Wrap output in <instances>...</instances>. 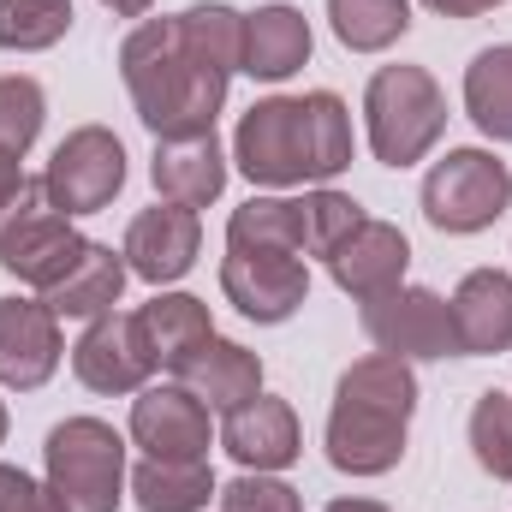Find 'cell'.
<instances>
[{
    "mask_svg": "<svg viewBox=\"0 0 512 512\" xmlns=\"http://www.w3.org/2000/svg\"><path fill=\"white\" fill-rule=\"evenodd\" d=\"M447 304H453V328H459V358H501L512 346V274L507 268H471Z\"/></svg>",
    "mask_w": 512,
    "mask_h": 512,
    "instance_id": "ac0fdd59",
    "label": "cell"
},
{
    "mask_svg": "<svg viewBox=\"0 0 512 512\" xmlns=\"http://www.w3.org/2000/svg\"><path fill=\"white\" fill-rule=\"evenodd\" d=\"M512 209V167L489 149H447L423 173V221L435 233H483Z\"/></svg>",
    "mask_w": 512,
    "mask_h": 512,
    "instance_id": "8992f818",
    "label": "cell"
},
{
    "mask_svg": "<svg viewBox=\"0 0 512 512\" xmlns=\"http://www.w3.org/2000/svg\"><path fill=\"white\" fill-rule=\"evenodd\" d=\"M126 268L149 286H173L191 274V262L203 251V221L197 209H179V203H155L143 209L137 221L126 227Z\"/></svg>",
    "mask_w": 512,
    "mask_h": 512,
    "instance_id": "4fadbf2b",
    "label": "cell"
},
{
    "mask_svg": "<svg viewBox=\"0 0 512 512\" xmlns=\"http://www.w3.org/2000/svg\"><path fill=\"white\" fill-rule=\"evenodd\" d=\"M298 221H304V256H328L358 221H364V209H358L346 191L316 185V191L298 197Z\"/></svg>",
    "mask_w": 512,
    "mask_h": 512,
    "instance_id": "f1b7e54d",
    "label": "cell"
},
{
    "mask_svg": "<svg viewBox=\"0 0 512 512\" xmlns=\"http://www.w3.org/2000/svg\"><path fill=\"white\" fill-rule=\"evenodd\" d=\"M233 161L251 185L286 191V185H322L316 173V137H310V102L304 96H268L251 102L233 131Z\"/></svg>",
    "mask_w": 512,
    "mask_h": 512,
    "instance_id": "5b68a950",
    "label": "cell"
},
{
    "mask_svg": "<svg viewBox=\"0 0 512 512\" xmlns=\"http://www.w3.org/2000/svg\"><path fill=\"white\" fill-rule=\"evenodd\" d=\"M465 114L477 120L483 137L512 143V42L483 48L465 66Z\"/></svg>",
    "mask_w": 512,
    "mask_h": 512,
    "instance_id": "cb8c5ba5",
    "label": "cell"
},
{
    "mask_svg": "<svg viewBox=\"0 0 512 512\" xmlns=\"http://www.w3.org/2000/svg\"><path fill=\"white\" fill-rule=\"evenodd\" d=\"M126 489L143 512H203L221 495L209 459H143L126 477Z\"/></svg>",
    "mask_w": 512,
    "mask_h": 512,
    "instance_id": "603a6c76",
    "label": "cell"
},
{
    "mask_svg": "<svg viewBox=\"0 0 512 512\" xmlns=\"http://www.w3.org/2000/svg\"><path fill=\"white\" fill-rule=\"evenodd\" d=\"M84 233L72 227V215H60L42 191V179H24V191L0 209V268L18 274L24 286L48 292L66 280V268L84 256Z\"/></svg>",
    "mask_w": 512,
    "mask_h": 512,
    "instance_id": "52a82bcc",
    "label": "cell"
},
{
    "mask_svg": "<svg viewBox=\"0 0 512 512\" xmlns=\"http://www.w3.org/2000/svg\"><path fill=\"white\" fill-rule=\"evenodd\" d=\"M364 131L382 167H417L441 131H447V96L429 66H382L364 90Z\"/></svg>",
    "mask_w": 512,
    "mask_h": 512,
    "instance_id": "277c9868",
    "label": "cell"
},
{
    "mask_svg": "<svg viewBox=\"0 0 512 512\" xmlns=\"http://www.w3.org/2000/svg\"><path fill=\"white\" fill-rule=\"evenodd\" d=\"M227 251L304 256V221H298V197H251L245 209H233V221H227Z\"/></svg>",
    "mask_w": 512,
    "mask_h": 512,
    "instance_id": "d4e9b609",
    "label": "cell"
},
{
    "mask_svg": "<svg viewBox=\"0 0 512 512\" xmlns=\"http://www.w3.org/2000/svg\"><path fill=\"white\" fill-rule=\"evenodd\" d=\"M48 495L60 512H120L126 501V435L102 417H66L42 447Z\"/></svg>",
    "mask_w": 512,
    "mask_h": 512,
    "instance_id": "3957f363",
    "label": "cell"
},
{
    "mask_svg": "<svg viewBox=\"0 0 512 512\" xmlns=\"http://www.w3.org/2000/svg\"><path fill=\"white\" fill-rule=\"evenodd\" d=\"M131 441L143 459H209V405L185 387H143L131 399Z\"/></svg>",
    "mask_w": 512,
    "mask_h": 512,
    "instance_id": "5bb4252c",
    "label": "cell"
},
{
    "mask_svg": "<svg viewBox=\"0 0 512 512\" xmlns=\"http://www.w3.org/2000/svg\"><path fill=\"white\" fill-rule=\"evenodd\" d=\"M221 292L239 316L274 328V322H292L304 310L310 268H304V256H280V251H227L221 256Z\"/></svg>",
    "mask_w": 512,
    "mask_h": 512,
    "instance_id": "30bf717a",
    "label": "cell"
},
{
    "mask_svg": "<svg viewBox=\"0 0 512 512\" xmlns=\"http://www.w3.org/2000/svg\"><path fill=\"white\" fill-rule=\"evenodd\" d=\"M328 512H387V507L370 501V495H346V501H328Z\"/></svg>",
    "mask_w": 512,
    "mask_h": 512,
    "instance_id": "d590c367",
    "label": "cell"
},
{
    "mask_svg": "<svg viewBox=\"0 0 512 512\" xmlns=\"http://www.w3.org/2000/svg\"><path fill=\"white\" fill-rule=\"evenodd\" d=\"M429 12H441V18H483V12H495V6H507V0H423Z\"/></svg>",
    "mask_w": 512,
    "mask_h": 512,
    "instance_id": "836d02e7",
    "label": "cell"
},
{
    "mask_svg": "<svg viewBox=\"0 0 512 512\" xmlns=\"http://www.w3.org/2000/svg\"><path fill=\"white\" fill-rule=\"evenodd\" d=\"M18 191H24V155H12V149L0 143V209H6Z\"/></svg>",
    "mask_w": 512,
    "mask_h": 512,
    "instance_id": "d6a6232c",
    "label": "cell"
},
{
    "mask_svg": "<svg viewBox=\"0 0 512 512\" xmlns=\"http://www.w3.org/2000/svg\"><path fill=\"white\" fill-rule=\"evenodd\" d=\"M328 24H334L340 48L387 54L411 30V0H328Z\"/></svg>",
    "mask_w": 512,
    "mask_h": 512,
    "instance_id": "484cf974",
    "label": "cell"
},
{
    "mask_svg": "<svg viewBox=\"0 0 512 512\" xmlns=\"http://www.w3.org/2000/svg\"><path fill=\"white\" fill-rule=\"evenodd\" d=\"M72 376L90 393H143L155 376V358L143 346V322L137 310H108L90 316V328L72 346Z\"/></svg>",
    "mask_w": 512,
    "mask_h": 512,
    "instance_id": "8fae6325",
    "label": "cell"
},
{
    "mask_svg": "<svg viewBox=\"0 0 512 512\" xmlns=\"http://www.w3.org/2000/svg\"><path fill=\"white\" fill-rule=\"evenodd\" d=\"M60 316L42 298H0V387L36 393L60 370Z\"/></svg>",
    "mask_w": 512,
    "mask_h": 512,
    "instance_id": "7c38bea8",
    "label": "cell"
},
{
    "mask_svg": "<svg viewBox=\"0 0 512 512\" xmlns=\"http://www.w3.org/2000/svg\"><path fill=\"white\" fill-rule=\"evenodd\" d=\"M179 387L191 393V399H203L209 411H239L245 399L262 393V358H256L251 346H239V340H209L185 370H179Z\"/></svg>",
    "mask_w": 512,
    "mask_h": 512,
    "instance_id": "44dd1931",
    "label": "cell"
},
{
    "mask_svg": "<svg viewBox=\"0 0 512 512\" xmlns=\"http://www.w3.org/2000/svg\"><path fill=\"white\" fill-rule=\"evenodd\" d=\"M471 453L495 483H512V393L489 387L471 405Z\"/></svg>",
    "mask_w": 512,
    "mask_h": 512,
    "instance_id": "83f0119b",
    "label": "cell"
},
{
    "mask_svg": "<svg viewBox=\"0 0 512 512\" xmlns=\"http://www.w3.org/2000/svg\"><path fill=\"white\" fill-rule=\"evenodd\" d=\"M239 66H245V12L227 0L149 18L120 48L131 108L155 137L215 131V114L227 108V84Z\"/></svg>",
    "mask_w": 512,
    "mask_h": 512,
    "instance_id": "6da1fadb",
    "label": "cell"
},
{
    "mask_svg": "<svg viewBox=\"0 0 512 512\" xmlns=\"http://www.w3.org/2000/svg\"><path fill=\"white\" fill-rule=\"evenodd\" d=\"M149 179L161 191V203L179 209H209L227 191V149L215 131H191V137H155V161Z\"/></svg>",
    "mask_w": 512,
    "mask_h": 512,
    "instance_id": "e0dca14e",
    "label": "cell"
},
{
    "mask_svg": "<svg viewBox=\"0 0 512 512\" xmlns=\"http://www.w3.org/2000/svg\"><path fill=\"white\" fill-rule=\"evenodd\" d=\"M126 185V143L108 126H78L42 167V191L60 215H102Z\"/></svg>",
    "mask_w": 512,
    "mask_h": 512,
    "instance_id": "ba28073f",
    "label": "cell"
},
{
    "mask_svg": "<svg viewBox=\"0 0 512 512\" xmlns=\"http://www.w3.org/2000/svg\"><path fill=\"white\" fill-rule=\"evenodd\" d=\"M0 441H6V405H0Z\"/></svg>",
    "mask_w": 512,
    "mask_h": 512,
    "instance_id": "8d00e7d4",
    "label": "cell"
},
{
    "mask_svg": "<svg viewBox=\"0 0 512 512\" xmlns=\"http://www.w3.org/2000/svg\"><path fill=\"white\" fill-rule=\"evenodd\" d=\"M364 334L376 340L387 358H459V328H453V304L429 286H393L382 298L364 304Z\"/></svg>",
    "mask_w": 512,
    "mask_h": 512,
    "instance_id": "9c48e42d",
    "label": "cell"
},
{
    "mask_svg": "<svg viewBox=\"0 0 512 512\" xmlns=\"http://www.w3.org/2000/svg\"><path fill=\"white\" fill-rule=\"evenodd\" d=\"M221 447L245 465V471H286L298 465L304 453V429H298V411L274 393H256L239 411L221 417Z\"/></svg>",
    "mask_w": 512,
    "mask_h": 512,
    "instance_id": "2e32d148",
    "label": "cell"
},
{
    "mask_svg": "<svg viewBox=\"0 0 512 512\" xmlns=\"http://www.w3.org/2000/svg\"><path fill=\"white\" fill-rule=\"evenodd\" d=\"M221 512H304L298 501V489L292 483H280L274 471H245V477H233V483H221Z\"/></svg>",
    "mask_w": 512,
    "mask_h": 512,
    "instance_id": "4dcf8cb0",
    "label": "cell"
},
{
    "mask_svg": "<svg viewBox=\"0 0 512 512\" xmlns=\"http://www.w3.org/2000/svg\"><path fill=\"white\" fill-rule=\"evenodd\" d=\"M42 120H48L42 84L24 78V72H6V78H0V143H6L12 155H24V149L42 137Z\"/></svg>",
    "mask_w": 512,
    "mask_h": 512,
    "instance_id": "f546056e",
    "label": "cell"
},
{
    "mask_svg": "<svg viewBox=\"0 0 512 512\" xmlns=\"http://www.w3.org/2000/svg\"><path fill=\"white\" fill-rule=\"evenodd\" d=\"M310 48H316V36H310V18L298 6H286V0L256 6V12H245V66L239 72L280 84L310 60Z\"/></svg>",
    "mask_w": 512,
    "mask_h": 512,
    "instance_id": "ffe728a7",
    "label": "cell"
},
{
    "mask_svg": "<svg viewBox=\"0 0 512 512\" xmlns=\"http://www.w3.org/2000/svg\"><path fill=\"white\" fill-rule=\"evenodd\" d=\"M322 262H328V274H334L340 292H352L358 304H370V298H382L393 286H405L411 245H405V233H399L393 221H370V215H364Z\"/></svg>",
    "mask_w": 512,
    "mask_h": 512,
    "instance_id": "9a60e30c",
    "label": "cell"
},
{
    "mask_svg": "<svg viewBox=\"0 0 512 512\" xmlns=\"http://www.w3.org/2000/svg\"><path fill=\"white\" fill-rule=\"evenodd\" d=\"M0 512H60V507H54L48 483H36V477L0 465Z\"/></svg>",
    "mask_w": 512,
    "mask_h": 512,
    "instance_id": "1f68e13d",
    "label": "cell"
},
{
    "mask_svg": "<svg viewBox=\"0 0 512 512\" xmlns=\"http://www.w3.org/2000/svg\"><path fill=\"white\" fill-rule=\"evenodd\" d=\"M417 411V376L405 358H358L328 405V465L346 477H387L405 459V429Z\"/></svg>",
    "mask_w": 512,
    "mask_h": 512,
    "instance_id": "7a4b0ae2",
    "label": "cell"
},
{
    "mask_svg": "<svg viewBox=\"0 0 512 512\" xmlns=\"http://www.w3.org/2000/svg\"><path fill=\"white\" fill-rule=\"evenodd\" d=\"M126 251H114V245H84V256L66 268V280L60 286H48L42 292V304L54 310V316H78V322H90V316H108L114 304H120V292H126Z\"/></svg>",
    "mask_w": 512,
    "mask_h": 512,
    "instance_id": "7402d4cb",
    "label": "cell"
},
{
    "mask_svg": "<svg viewBox=\"0 0 512 512\" xmlns=\"http://www.w3.org/2000/svg\"><path fill=\"white\" fill-rule=\"evenodd\" d=\"M137 322H143V346H149L155 370H167V376H179V370L215 340L209 304L191 298V292H155V298L137 310Z\"/></svg>",
    "mask_w": 512,
    "mask_h": 512,
    "instance_id": "d6986e66",
    "label": "cell"
},
{
    "mask_svg": "<svg viewBox=\"0 0 512 512\" xmlns=\"http://www.w3.org/2000/svg\"><path fill=\"white\" fill-rule=\"evenodd\" d=\"M102 6H108L114 18H149V6H155V0H102Z\"/></svg>",
    "mask_w": 512,
    "mask_h": 512,
    "instance_id": "e575fe53",
    "label": "cell"
},
{
    "mask_svg": "<svg viewBox=\"0 0 512 512\" xmlns=\"http://www.w3.org/2000/svg\"><path fill=\"white\" fill-rule=\"evenodd\" d=\"M72 30V0H0V48L42 54Z\"/></svg>",
    "mask_w": 512,
    "mask_h": 512,
    "instance_id": "4316f807",
    "label": "cell"
}]
</instances>
